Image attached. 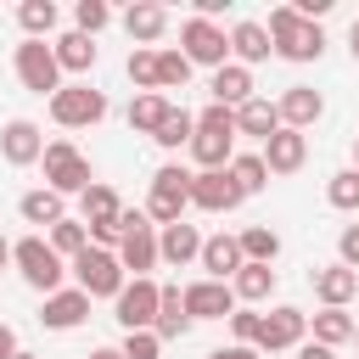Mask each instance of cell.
<instances>
[{
    "label": "cell",
    "instance_id": "cell-1",
    "mask_svg": "<svg viewBox=\"0 0 359 359\" xmlns=\"http://www.w3.org/2000/svg\"><path fill=\"white\" fill-rule=\"evenodd\" d=\"M264 28H269V45H275L280 62H320L325 56V28L309 22V17H297L292 6H275Z\"/></svg>",
    "mask_w": 359,
    "mask_h": 359
},
{
    "label": "cell",
    "instance_id": "cell-2",
    "mask_svg": "<svg viewBox=\"0 0 359 359\" xmlns=\"http://www.w3.org/2000/svg\"><path fill=\"white\" fill-rule=\"evenodd\" d=\"M11 264H17V275H22V286H34L39 297H50V292H62V275H67V258L34 230V236H22V241H11Z\"/></svg>",
    "mask_w": 359,
    "mask_h": 359
},
{
    "label": "cell",
    "instance_id": "cell-3",
    "mask_svg": "<svg viewBox=\"0 0 359 359\" xmlns=\"http://www.w3.org/2000/svg\"><path fill=\"white\" fill-rule=\"evenodd\" d=\"M45 185L56 191V196H84L90 185H95V174H90V157L73 146V140H45Z\"/></svg>",
    "mask_w": 359,
    "mask_h": 359
},
{
    "label": "cell",
    "instance_id": "cell-4",
    "mask_svg": "<svg viewBox=\"0 0 359 359\" xmlns=\"http://www.w3.org/2000/svg\"><path fill=\"white\" fill-rule=\"evenodd\" d=\"M118 264H123V275H129V280H151V269L163 264V258H157V224L146 219V208H140V213H129V208H123Z\"/></svg>",
    "mask_w": 359,
    "mask_h": 359
},
{
    "label": "cell",
    "instance_id": "cell-5",
    "mask_svg": "<svg viewBox=\"0 0 359 359\" xmlns=\"http://www.w3.org/2000/svg\"><path fill=\"white\" fill-rule=\"evenodd\" d=\"M185 208H191V174H185L180 163L157 168V174H151V191H146V219L163 230V224H180Z\"/></svg>",
    "mask_w": 359,
    "mask_h": 359
},
{
    "label": "cell",
    "instance_id": "cell-6",
    "mask_svg": "<svg viewBox=\"0 0 359 359\" xmlns=\"http://www.w3.org/2000/svg\"><path fill=\"white\" fill-rule=\"evenodd\" d=\"M67 269H73V286H79V292H90V303H95V297H118V292L129 286V275H123L118 252H107V247H84Z\"/></svg>",
    "mask_w": 359,
    "mask_h": 359
},
{
    "label": "cell",
    "instance_id": "cell-7",
    "mask_svg": "<svg viewBox=\"0 0 359 359\" xmlns=\"http://www.w3.org/2000/svg\"><path fill=\"white\" fill-rule=\"evenodd\" d=\"M180 50H185L191 67L219 73V67L230 62V34H224L219 22H208V17H185V22H180Z\"/></svg>",
    "mask_w": 359,
    "mask_h": 359
},
{
    "label": "cell",
    "instance_id": "cell-8",
    "mask_svg": "<svg viewBox=\"0 0 359 359\" xmlns=\"http://www.w3.org/2000/svg\"><path fill=\"white\" fill-rule=\"evenodd\" d=\"M11 62H17L22 90H34V95H56V90H62V62H56V50H50L45 39H22Z\"/></svg>",
    "mask_w": 359,
    "mask_h": 359
},
{
    "label": "cell",
    "instance_id": "cell-9",
    "mask_svg": "<svg viewBox=\"0 0 359 359\" xmlns=\"http://www.w3.org/2000/svg\"><path fill=\"white\" fill-rule=\"evenodd\" d=\"M50 118H56L62 129H90V123L107 118V95H101L95 84H62V90L50 95Z\"/></svg>",
    "mask_w": 359,
    "mask_h": 359
},
{
    "label": "cell",
    "instance_id": "cell-10",
    "mask_svg": "<svg viewBox=\"0 0 359 359\" xmlns=\"http://www.w3.org/2000/svg\"><path fill=\"white\" fill-rule=\"evenodd\" d=\"M157 297H163L157 280H129V286L112 297V320H118L123 331H151V325H157Z\"/></svg>",
    "mask_w": 359,
    "mask_h": 359
},
{
    "label": "cell",
    "instance_id": "cell-11",
    "mask_svg": "<svg viewBox=\"0 0 359 359\" xmlns=\"http://www.w3.org/2000/svg\"><path fill=\"white\" fill-rule=\"evenodd\" d=\"M247 196H241V185L230 180V168H202V174H191V208H202V213H230V208H241Z\"/></svg>",
    "mask_w": 359,
    "mask_h": 359
},
{
    "label": "cell",
    "instance_id": "cell-12",
    "mask_svg": "<svg viewBox=\"0 0 359 359\" xmlns=\"http://www.w3.org/2000/svg\"><path fill=\"white\" fill-rule=\"evenodd\" d=\"M303 337H309V314H303V309H292V303H280V309H269V314H264L258 353H286V348H303Z\"/></svg>",
    "mask_w": 359,
    "mask_h": 359
},
{
    "label": "cell",
    "instance_id": "cell-13",
    "mask_svg": "<svg viewBox=\"0 0 359 359\" xmlns=\"http://www.w3.org/2000/svg\"><path fill=\"white\" fill-rule=\"evenodd\" d=\"M0 157H6L11 168L39 163V157H45V135H39V123H34V118H11V123H0Z\"/></svg>",
    "mask_w": 359,
    "mask_h": 359
},
{
    "label": "cell",
    "instance_id": "cell-14",
    "mask_svg": "<svg viewBox=\"0 0 359 359\" xmlns=\"http://www.w3.org/2000/svg\"><path fill=\"white\" fill-rule=\"evenodd\" d=\"M236 309H241V303H236V292H230L224 280H208V275H202V280L185 286V314H191V320H230Z\"/></svg>",
    "mask_w": 359,
    "mask_h": 359
},
{
    "label": "cell",
    "instance_id": "cell-15",
    "mask_svg": "<svg viewBox=\"0 0 359 359\" xmlns=\"http://www.w3.org/2000/svg\"><path fill=\"white\" fill-rule=\"evenodd\" d=\"M84 320H90V292H79V286H62V292H50L39 303V325L45 331H73Z\"/></svg>",
    "mask_w": 359,
    "mask_h": 359
},
{
    "label": "cell",
    "instance_id": "cell-16",
    "mask_svg": "<svg viewBox=\"0 0 359 359\" xmlns=\"http://www.w3.org/2000/svg\"><path fill=\"white\" fill-rule=\"evenodd\" d=\"M303 163H309V135L280 123V129L264 140V168H269V174H297Z\"/></svg>",
    "mask_w": 359,
    "mask_h": 359
},
{
    "label": "cell",
    "instance_id": "cell-17",
    "mask_svg": "<svg viewBox=\"0 0 359 359\" xmlns=\"http://www.w3.org/2000/svg\"><path fill=\"white\" fill-rule=\"evenodd\" d=\"M275 107H280V123H286V129H314V123L325 118V95H320L314 84H286V95H280Z\"/></svg>",
    "mask_w": 359,
    "mask_h": 359
},
{
    "label": "cell",
    "instance_id": "cell-18",
    "mask_svg": "<svg viewBox=\"0 0 359 359\" xmlns=\"http://www.w3.org/2000/svg\"><path fill=\"white\" fill-rule=\"evenodd\" d=\"M202 241H208V236H202L196 224H185V219H180V224H163V230H157V258L174 264V269H185V264L202 258Z\"/></svg>",
    "mask_w": 359,
    "mask_h": 359
},
{
    "label": "cell",
    "instance_id": "cell-19",
    "mask_svg": "<svg viewBox=\"0 0 359 359\" xmlns=\"http://www.w3.org/2000/svg\"><path fill=\"white\" fill-rule=\"evenodd\" d=\"M208 95H213V107H247L252 101V67H241V62H224L213 79H208Z\"/></svg>",
    "mask_w": 359,
    "mask_h": 359
},
{
    "label": "cell",
    "instance_id": "cell-20",
    "mask_svg": "<svg viewBox=\"0 0 359 359\" xmlns=\"http://www.w3.org/2000/svg\"><path fill=\"white\" fill-rule=\"evenodd\" d=\"M196 264L208 269V280H224V286H230V280H236V269H241L247 258H241V241L219 230V236H208V241H202V258H196Z\"/></svg>",
    "mask_w": 359,
    "mask_h": 359
},
{
    "label": "cell",
    "instance_id": "cell-21",
    "mask_svg": "<svg viewBox=\"0 0 359 359\" xmlns=\"http://www.w3.org/2000/svg\"><path fill=\"white\" fill-rule=\"evenodd\" d=\"M314 297H320L325 309H348V303L359 297V269H348V264L314 269Z\"/></svg>",
    "mask_w": 359,
    "mask_h": 359
},
{
    "label": "cell",
    "instance_id": "cell-22",
    "mask_svg": "<svg viewBox=\"0 0 359 359\" xmlns=\"http://www.w3.org/2000/svg\"><path fill=\"white\" fill-rule=\"evenodd\" d=\"M123 34H129L135 45H157V39L168 34V6H157V0H135V6L123 11Z\"/></svg>",
    "mask_w": 359,
    "mask_h": 359
},
{
    "label": "cell",
    "instance_id": "cell-23",
    "mask_svg": "<svg viewBox=\"0 0 359 359\" xmlns=\"http://www.w3.org/2000/svg\"><path fill=\"white\" fill-rule=\"evenodd\" d=\"M230 56H236L241 67H252V62H269V56H275V45H269V28H264V22H252V17H241V22L230 28Z\"/></svg>",
    "mask_w": 359,
    "mask_h": 359
},
{
    "label": "cell",
    "instance_id": "cell-24",
    "mask_svg": "<svg viewBox=\"0 0 359 359\" xmlns=\"http://www.w3.org/2000/svg\"><path fill=\"white\" fill-rule=\"evenodd\" d=\"M280 129V107L269 95H252L247 107H236V135H252V140H269Z\"/></svg>",
    "mask_w": 359,
    "mask_h": 359
},
{
    "label": "cell",
    "instance_id": "cell-25",
    "mask_svg": "<svg viewBox=\"0 0 359 359\" xmlns=\"http://www.w3.org/2000/svg\"><path fill=\"white\" fill-rule=\"evenodd\" d=\"M191 325H196V320L185 314V286H163V297H157V325H151V331H157L163 342H174V337H185Z\"/></svg>",
    "mask_w": 359,
    "mask_h": 359
},
{
    "label": "cell",
    "instance_id": "cell-26",
    "mask_svg": "<svg viewBox=\"0 0 359 359\" xmlns=\"http://www.w3.org/2000/svg\"><path fill=\"white\" fill-rule=\"evenodd\" d=\"M50 50H56L62 73H90V67H95V56H101V50H95V39H90V34H79V28L56 34V45H50Z\"/></svg>",
    "mask_w": 359,
    "mask_h": 359
},
{
    "label": "cell",
    "instance_id": "cell-27",
    "mask_svg": "<svg viewBox=\"0 0 359 359\" xmlns=\"http://www.w3.org/2000/svg\"><path fill=\"white\" fill-rule=\"evenodd\" d=\"M191 157H196V174H202V168H230V157H236V135L196 129V135H191Z\"/></svg>",
    "mask_w": 359,
    "mask_h": 359
},
{
    "label": "cell",
    "instance_id": "cell-28",
    "mask_svg": "<svg viewBox=\"0 0 359 359\" xmlns=\"http://www.w3.org/2000/svg\"><path fill=\"white\" fill-rule=\"evenodd\" d=\"M309 331H314V342H325V348H342V342H353L359 320H353L348 309H320V314H309Z\"/></svg>",
    "mask_w": 359,
    "mask_h": 359
},
{
    "label": "cell",
    "instance_id": "cell-29",
    "mask_svg": "<svg viewBox=\"0 0 359 359\" xmlns=\"http://www.w3.org/2000/svg\"><path fill=\"white\" fill-rule=\"evenodd\" d=\"M168 112H174V101H168L163 90H151V95H135V101H129V129H135V135H157Z\"/></svg>",
    "mask_w": 359,
    "mask_h": 359
},
{
    "label": "cell",
    "instance_id": "cell-30",
    "mask_svg": "<svg viewBox=\"0 0 359 359\" xmlns=\"http://www.w3.org/2000/svg\"><path fill=\"white\" fill-rule=\"evenodd\" d=\"M17 213H22V224H62L67 213H62V196L50 191V185H39V191H22V202H17Z\"/></svg>",
    "mask_w": 359,
    "mask_h": 359
},
{
    "label": "cell",
    "instance_id": "cell-31",
    "mask_svg": "<svg viewBox=\"0 0 359 359\" xmlns=\"http://www.w3.org/2000/svg\"><path fill=\"white\" fill-rule=\"evenodd\" d=\"M230 292H236V303H269V292H275V269H269V264H241L236 280H230Z\"/></svg>",
    "mask_w": 359,
    "mask_h": 359
},
{
    "label": "cell",
    "instance_id": "cell-32",
    "mask_svg": "<svg viewBox=\"0 0 359 359\" xmlns=\"http://www.w3.org/2000/svg\"><path fill=\"white\" fill-rule=\"evenodd\" d=\"M230 180L241 185V196H258L269 185V168H264V151H236L230 157Z\"/></svg>",
    "mask_w": 359,
    "mask_h": 359
},
{
    "label": "cell",
    "instance_id": "cell-33",
    "mask_svg": "<svg viewBox=\"0 0 359 359\" xmlns=\"http://www.w3.org/2000/svg\"><path fill=\"white\" fill-rule=\"evenodd\" d=\"M236 241H241V258H247V264H275V258H280V236H275L269 224H247Z\"/></svg>",
    "mask_w": 359,
    "mask_h": 359
},
{
    "label": "cell",
    "instance_id": "cell-34",
    "mask_svg": "<svg viewBox=\"0 0 359 359\" xmlns=\"http://www.w3.org/2000/svg\"><path fill=\"white\" fill-rule=\"evenodd\" d=\"M17 28H22L28 39L56 34V0H22V6H17Z\"/></svg>",
    "mask_w": 359,
    "mask_h": 359
},
{
    "label": "cell",
    "instance_id": "cell-35",
    "mask_svg": "<svg viewBox=\"0 0 359 359\" xmlns=\"http://www.w3.org/2000/svg\"><path fill=\"white\" fill-rule=\"evenodd\" d=\"M123 73H129L135 95H151V90H163V84H157V50H151V45H135V50H129V62H123Z\"/></svg>",
    "mask_w": 359,
    "mask_h": 359
},
{
    "label": "cell",
    "instance_id": "cell-36",
    "mask_svg": "<svg viewBox=\"0 0 359 359\" xmlns=\"http://www.w3.org/2000/svg\"><path fill=\"white\" fill-rule=\"evenodd\" d=\"M45 241H50V247L73 264V258L90 247V224H84V219H62V224H50V230H45Z\"/></svg>",
    "mask_w": 359,
    "mask_h": 359
},
{
    "label": "cell",
    "instance_id": "cell-37",
    "mask_svg": "<svg viewBox=\"0 0 359 359\" xmlns=\"http://www.w3.org/2000/svg\"><path fill=\"white\" fill-rule=\"evenodd\" d=\"M191 135H196V112H185V107H174L168 118H163V129L151 135L163 151H180V146H191Z\"/></svg>",
    "mask_w": 359,
    "mask_h": 359
},
{
    "label": "cell",
    "instance_id": "cell-38",
    "mask_svg": "<svg viewBox=\"0 0 359 359\" xmlns=\"http://www.w3.org/2000/svg\"><path fill=\"white\" fill-rule=\"evenodd\" d=\"M325 202L342 208V213H353V208H359V174H353V168H337V174L325 180Z\"/></svg>",
    "mask_w": 359,
    "mask_h": 359
},
{
    "label": "cell",
    "instance_id": "cell-39",
    "mask_svg": "<svg viewBox=\"0 0 359 359\" xmlns=\"http://www.w3.org/2000/svg\"><path fill=\"white\" fill-rule=\"evenodd\" d=\"M185 79H191V62H185V50H157V84L163 90H185Z\"/></svg>",
    "mask_w": 359,
    "mask_h": 359
},
{
    "label": "cell",
    "instance_id": "cell-40",
    "mask_svg": "<svg viewBox=\"0 0 359 359\" xmlns=\"http://www.w3.org/2000/svg\"><path fill=\"white\" fill-rule=\"evenodd\" d=\"M107 22H112V6H107V0H79V6H73V28H79V34L95 39Z\"/></svg>",
    "mask_w": 359,
    "mask_h": 359
},
{
    "label": "cell",
    "instance_id": "cell-41",
    "mask_svg": "<svg viewBox=\"0 0 359 359\" xmlns=\"http://www.w3.org/2000/svg\"><path fill=\"white\" fill-rule=\"evenodd\" d=\"M123 359H163V337L157 331H123Z\"/></svg>",
    "mask_w": 359,
    "mask_h": 359
},
{
    "label": "cell",
    "instance_id": "cell-42",
    "mask_svg": "<svg viewBox=\"0 0 359 359\" xmlns=\"http://www.w3.org/2000/svg\"><path fill=\"white\" fill-rule=\"evenodd\" d=\"M230 331H236V342H241V348H258L264 314H258V309H236V314H230Z\"/></svg>",
    "mask_w": 359,
    "mask_h": 359
},
{
    "label": "cell",
    "instance_id": "cell-43",
    "mask_svg": "<svg viewBox=\"0 0 359 359\" xmlns=\"http://www.w3.org/2000/svg\"><path fill=\"white\" fill-rule=\"evenodd\" d=\"M196 129H213V135H236V112H230V107H213V101H208V107L196 112Z\"/></svg>",
    "mask_w": 359,
    "mask_h": 359
},
{
    "label": "cell",
    "instance_id": "cell-44",
    "mask_svg": "<svg viewBox=\"0 0 359 359\" xmlns=\"http://www.w3.org/2000/svg\"><path fill=\"white\" fill-rule=\"evenodd\" d=\"M337 264L359 269V224H342V236H337Z\"/></svg>",
    "mask_w": 359,
    "mask_h": 359
},
{
    "label": "cell",
    "instance_id": "cell-45",
    "mask_svg": "<svg viewBox=\"0 0 359 359\" xmlns=\"http://www.w3.org/2000/svg\"><path fill=\"white\" fill-rule=\"evenodd\" d=\"M208 359H264L258 348H241V342H230V348H213Z\"/></svg>",
    "mask_w": 359,
    "mask_h": 359
},
{
    "label": "cell",
    "instance_id": "cell-46",
    "mask_svg": "<svg viewBox=\"0 0 359 359\" xmlns=\"http://www.w3.org/2000/svg\"><path fill=\"white\" fill-rule=\"evenodd\" d=\"M17 353H22V348H17V331L0 320V359H17Z\"/></svg>",
    "mask_w": 359,
    "mask_h": 359
},
{
    "label": "cell",
    "instance_id": "cell-47",
    "mask_svg": "<svg viewBox=\"0 0 359 359\" xmlns=\"http://www.w3.org/2000/svg\"><path fill=\"white\" fill-rule=\"evenodd\" d=\"M297 359H337V348H325V342H303Z\"/></svg>",
    "mask_w": 359,
    "mask_h": 359
},
{
    "label": "cell",
    "instance_id": "cell-48",
    "mask_svg": "<svg viewBox=\"0 0 359 359\" xmlns=\"http://www.w3.org/2000/svg\"><path fill=\"white\" fill-rule=\"evenodd\" d=\"M84 359H123V348H90Z\"/></svg>",
    "mask_w": 359,
    "mask_h": 359
},
{
    "label": "cell",
    "instance_id": "cell-49",
    "mask_svg": "<svg viewBox=\"0 0 359 359\" xmlns=\"http://www.w3.org/2000/svg\"><path fill=\"white\" fill-rule=\"evenodd\" d=\"M348 50H353V62H359V17L348 22Z\"/></svg>",
    "mask_w": 359,
    "mask_h": 359
},
{
    "label": "cell",
    "instance_id": "cell-50",
    "mask_svg": "<svg viewBox=\"0 0 359 359\" xmlns=\"http://www.w3.org/2000/svg\"><path fill=\"white\" fill-rule=\"evenodd\" d=\"M6 264H11V241L0 236V269H6Z\"/></svg>",
    "mask_w": 359,
    "mask_h": 359
},
{
    "label": "cell",
    "instance_id": "cell-51",
    "mask_svg": "<svg viewBox=\"0 0 359 359\" xmlns=\"http://www.w3.org/2000/svg\"><path fill=\"white\" fill-rule=\"evenodd\" d=\"M348 168H353V174H359V135H353V163H348Z\"/></svg>",
    "mask_w": 359,
    "mask_h": 359
},
{
    "label": "cell",
    "instance_id": "cell-52",
    "mask_svg": "<svg viewBox=\"0 0 359 359\" xmlns=\"http://www.w3.org/2000/svg\"><path fill=\"white\" fill-rule=\"evenodd\" d=\"M17 359H39V353H17Z\"/></svg>",
    "mask_w": 359,
    "mask_h": 359
},
{
    "label": "cell",
    "instance_id": "cell-53",
    "mask_svg": "<svg viewBox=\"0 0 359 359\" xmlns=\"http://www.w3.org/2000/svg\"><path fill=\"white\" fill-rule=\"evenodd\" d=\"M353 342H359V331H353Z\"/></svg>",
    "mask_w": 359,
    "mask_h": 359
}]
</instances>
